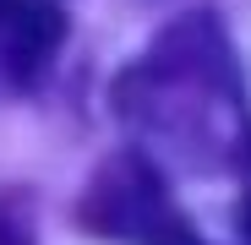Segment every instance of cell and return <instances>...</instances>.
<instances>
[{
    "instance_id": "6da1fadb",
    "label": "cell",
    "mask_w": 251,
    "mask_h": 245,
    "mask_svg": "<svg viewBox=\"0 0 251 245\" xmlns=\"http://www.w3.org/2000/svg\"><path fill=\"white\" fill-rule=\"evenodd\" d=\"M115 114L131 131L170 142L180 163L235 158L246 142V104L235 49L213 11H186L170 22L137 66L115 82Z\"/></svg>"
},
{
    "instance_id": "3957f363",
    "label": "cell",
    "mask_w": 251,
    "mask_h": 245,
    "mask_svg": "<svg viewBox=\"0 0 251 245\" xmlns=\"http://www.w3.org/2000/svg\"><path fill=\"white\" fill-rule=\"evenodd\" d=\"M66 44V11L55 0H0V76L33 88Z\"/></svg>"
},
{
    "instance_id": "277c9868",
    "label": "cell",
    "mask_w": 251,
    "mask_h": 245,
    "mask_svg": "<svg viewBox=\"0 0 251 245\" xmlns=\"http://www.w3.org/2000/svg\"><path fill=\"white\" fill-rule=\"evenodd\" d=\"M235 163H240V234L251 245V126H246V142H240Z\"/></svg>"
},
{
    "instance_id": "7a4b0ae2",
    "label": "cell",
    "mask_w": 251,
    "mask_h": 245,
    "mask_svg": "<svg viewBox=\"0 0 251 245\" xmlns=\"http://www.w3.org/2000/svg\"><path fill=\"white\" fill-rule=\"evenodd\" d=\"M76 223L115 245H207L197 223L180 213V201L170 196V180L158 175V163H148V153L137 147L99 163V175L76 201Z\"/></svg>"
}]
</instances>
